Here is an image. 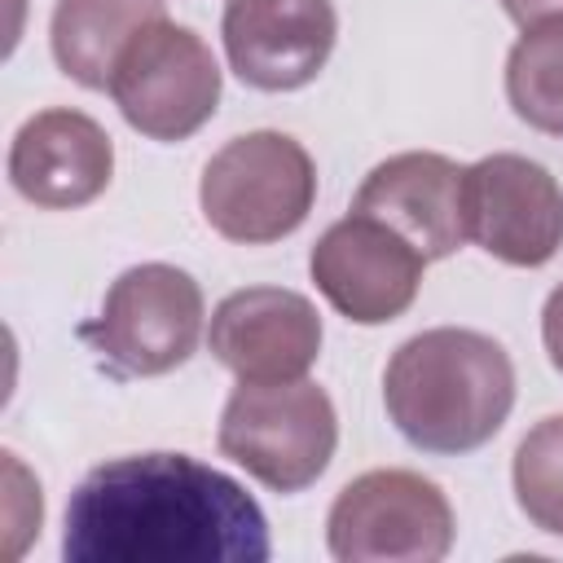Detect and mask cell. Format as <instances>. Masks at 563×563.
I'll return each mask as SVG.
<instances>
[{"mask_svg":"<svg viewBox=\"0 0 563 563\" xmlns=\"http://www.w3.org/2000/svg\"><path fill=\"white\" fill-rule=\"evenodd\" d=\"M268 550L260 501L189 453L101 462L66 501V563H264Z\"/></svg>","mask_w":563,"mask_h":563,"instance_id":"cell-1","label":"cell"},{"mask_svg":"<svg viewBox=\"0 0 563 563\" xmlns=\"http://www.w3.org/2000/svg\"><path fill=\"white\" fill-rule=\"evenodd\" d=\"M396 431L422 453H471L488 444L515 405V365L479 330L435 325L405 339L383 374Z\"/></svg>","mask_w":563,"mask_h":563,"instance_id":"cell-2","label":"cell"},{"mask_svg":"<svg viewBox=\"0 0 563 563\" xmlns=\"http://www.w3.org/2000/svg\"><path fill=\"white\" fill-rule=\"evenodd\" d=\"M220 453L273 493H303L321 479L339 444V418L325 387L308 378L238 383L220 413Z\"/></svg>","mask_w":563,"mask_h":563,"instance_id":"cell-3","label":"cell"},{"mask_svg":"<svg viewBox=\"0 0 563 563\" xmlns=\"http://www.w3.org/2000/svg\"><path fill=\"white\" fill-rule=\"evenodd\" d=\"M198 202L207 224L242 246L290 238L317 202V167L286 132H246L211 154Z\"/></svg>","mask_w":563,"mask_h":563,"instance_id":"cell-4","label":"cell"},{"mask_svg":"<svg viewBox=\"0 0 563 563\" xmlns=\"http://www.w3.org/2000/svg\"><path fill=\"white\" fill-rule=\"evenodd\" d=\"M202 334V290L176 264H136L106 290L79 339L123 378H154L185 365Z\"/></svg>","mask_w":563,"mask_h":563,"instance_id":"cell-5","label":"cell"},{"mask_svg":"<svg viewBox=\"0 0 563 563\" xmlns=\"http://www.w3.org/2000/svg\"><path fill=\"white\" fill-rule=\"evenodd\" d=\"M325 545L339 563H440L453 550V506L418 471H365L339 488Z\"/></svg>","mask_w":563,"mask_h":563,"instance_id":"cell-6","label":"cell"},{"mask_svg":"<svg viewBox=\"0 0 563 563\" xmlns=\"http://www.w3.org/2000/svg\"><path fill=\"white\" fill-rule=\"evenodd\" d=\"M110 97L150 141L194 136L220 106V66L207 40L172 18L141 26L114 62Z\"/></svg>","mask_w":563,"mask_h":563,"instance_id":"cell-7","label":"cell"},{"mask_svg":"<svg viewBox=\"0 0 563 563\" xmlns=\"http://www.w3.org/2000/svg\"><path fill=\"white\" fill-rule=\"evenodd\" d=\"M466 238L510 268H541L563 246V189L523 154H488L462 172Z\"/></svg>","mask_w":563,"mask_h":563,"instance_id":"cell-8","label":"cell"},{"mask_svg":"<svg viewBox=\"0 0 563 563\" xmlns=\"http://www.w3.org/2000/svg\"><path fill=\"white\" fill-rule=\"evenodd\" d=\"M422 268L427 255L391 224L365 211H347L339 224H330L308 255V273L317 290L330 299L339 317L356 325L396 321L413 303L422 286Z\"/></svg>","mask_w":563,"mask_h":563,"instance_id":"cell-9","label":"cell"},{"mask_svg":"<svg viewBox=\"0 0 563 563\" xmlns=\"http://www.w3.org/2000/svg\"><path fill=\"white\" fill-rule=\"evenodd\" d=\"M220 35L242 84L260 92H295L325 70L339 18L330 0H229Z\"/></svg>","mask_w":563,"mask_h":563,"instance_id":"cell-10","label":"cell"},{"mask_svg":"<svg viewBox=\"0 0 563 563\" xmlns=\"http://www.w3.org/2000/svg\"><path fill=\"white\" fill-rule=\"evenodd\" d=\"M207 347L238 383L303 378L321 356V317L299 290L246 286L224 295L211 312Z\"/></svg>","mask_w":563,"mask_h":563,"instance_id":"cell-11","label":"cell"},{"mask_svg":"<svg viewBox=\"0 0 563 563\" xmlns=\"http://www.w3.org/2000/svg\"><path fill=\"white\" fill-rule=\"evenodd\" d=\"M114 176V145L106 128L79 110H40L31 114L9 145L13 189L48 211L88 207L106 194Z\"/></svg>","mask_w":563,"mask_h":563,"instance_id":"cell-12","label":"cell"},{"mask_svg":"<svg viewBox=\"0 0 563 563\" xmlns=\"http://www.w3.org/2000/svg\"><path fill=\"white\" fill-rule=\"evenodd\" d=\"M462 172L453 158L431 150L391 154L378 163L356 198L352 211H365L409 238L427 260H444L466 242V211H462Z\"/></svg>","mask_w":563,"mask_h":563,"instance_id":"cell-13","label":"cell"},{"mask_svg":"<svg viewBox=\"0 0 563 563\" xmlns=\"http://www.w3.org/2000/svg\"><path fill=\"white\" fill-rule=\"evenodd\" d=\"M163 18V0H57L48 22L53 62L84 88H110L128 40Z\"/></svg>","mask_w":563,"mask_h":563,"instance_id":"cell-14","label":"cell"},{"mask_svg":"<svg viewBox=\"0 0 563 563\" xmlns=\"http://www.w3.org/2000/svg\"><path fill=\"white\" fill-rule=\"evenodd\" d=\"M510 110L550 136H563V18L523 26L506 57Z\"/></svg>","mask_w":563,"mask_h":563,"instance_id":"cell-15","label":"cell"},{"mask_svg":"<svg viewBox=\"0 0 563 563\" xmlns=\"http://www.w3.org/2000/svg\"><path fill=\"white\" fill-rule=\"evenodd\" d=\"M515 501L541 528L563 537V413L541 418L515 449Z\"/></svg>","mask_w":563,"mask_h":563,"instance_id":"cell-16","label":"cell"},{"mask_svg":"<svg viewBox=\"0 0 563 563\" xmlns=\"http://www.w3.org/2000/svg\"><path fill=\"white\" fill-rule=\"evenodd\" d=\"M541 339H545L550 365L563 374V282L550 290V299H545V308H541Z\"/></svg>","mask_w":563,"mask_h":563,"instance_id":"cell-17","label":"cell"},{"mask_svg":"<svg viewBox=\"0 0 563 563\" xmlns=\"http://www.w3.org/2000/svg\"><path fill=\"white\" fill-rule=\"evenodd\" d=\"M506 18L519 22V26H537V22H550V18H563V0H501Z\"/></svg>","mask_w":563,"mask_h":563,"instance_id":"cell-18","label":"cell"}]
</instances>
